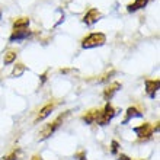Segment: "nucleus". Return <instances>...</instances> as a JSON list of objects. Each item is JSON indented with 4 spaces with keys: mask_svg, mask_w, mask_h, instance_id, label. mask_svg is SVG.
Listing matches in <instances>:
<instances>
[{
    "mask_svg": "<svg viewBox=\"0 0 160 160\" xmlns=\"http://www.w3.org/2000/svg\"><path fill=\"white\" fill-rule=\"evenodd\" d=\"M54 108H55V105L52 103V102H50V103H47L45 106H42L41 111H39L38 115H37V118H35V124H38V122L44 121L45 118H48V117L51 115V112L54 111Z\"/></svg>",
    "mask_w": 160,
    "mask_h": 160,
    "instance_id": "7",
    "label": "nucleus"
},
{
    "mask_svg": "<svg viewBox=\"0 0 160 160\" xmlns=\"http://www.w3.org/2000/svg\"><path fill=\"white\" fill-rule=\"evenodd\" d=\"M141 117H143V112H140L138 108H135V106H130V108L125 111V118H124L122 124L125 125V124H128L132 118H141Z\"/></svg>",
    "mask_w": 160,
    "mask_h": 160,
    "instance_id": "9",
    "label": "nucleus"
},
{
    "mask_svg": "<svg viewBox=\"0 0 160 160\" xmlns=\"http://www.w3.org/2000/svg\"><path fill=\"white\" fill-rule=\"evenodd\" d=\"M137 160H144V159H137Z\"/></svg>",
    "mask_w": 160,
    "mask_h": 160,
    "instance_id": "23",
    "label": "nucleus"
},
{
    "mask_svg": "<svg viewBox=\"0 0 160 160\" xmlns=\"http://www.w3.org/2000/svg\"><path fill=\"white\" fill-rule=\"evenodd\" d=\"M31 160H44V159H42V157L39 156V154H35V156L31 157Z\"/></svg>",
    "mask_w": 160,
    "mask_h": 160,
    "instance_id": "21",
    "label": "nucleus"
},
{
    "mask_svg": "<svg viewBox=\"0 0 160 160\" xmlns=\"http://www.w3.org/2000/svg\"><path fill=\"white\" fill-rule=\"evenodd\" d=\"M45 80H47V73H44V74H41V82L44 83Z\"/></svg>",
    "mask_w": 160,
    "mask_h": 160,
    "instance_id": "22",
    "label": "nucleus"
},
{
    "mask_svg": "<svg viewBox=\"0 0 160 160\" xmlns=\"http://www.w3.org/2000/svg\"><path fill=\"white\" fill-rule=\"evenodd\" d=\"M134 132L137 134V137L140 140H148L152 138V135L154 134L152 124H148V122H144V124H141L138 127H134Z\"/></svg>",
    "mask_w": 160,
    "mask_h": 160,
    "instance_id": "4",
    "label": "nucleus"
},
{
    "mask_svg": "<svg viewBox=\"0 0 160 160\" xmlns=\"http://www.w3.org/2000/svg\"><path fill=\"white\" fill-rule=\"evenodd\" d=\"M29 26V19L28 18H19L16 21L13 22V31L18 29H26Z\"/></svg>",
    "mask_w": 160,
    "mask_h": 160,
    "instance_id": "12",
    "label": "nucleus"
},
{
    "mask_svg": "<svg viewBox=\"0 0 160 160\" xmlns=\"http://www.w3.org/2000/svg\"><path fill=\"white\" fill-rule=\"evenodd\" d=\"M74 157H76L77 160H86V152H83V150H82V152L76 153V154H74Z\"/></svg>",
    "mask_w": 160,
    "mask_h": 160,
    "instance_id": "19",
    "label": "nucleus"
},
{
    "mask_svg": "<svg viewBox=\"0 0 160 160\" xmlns=\"http://www.w3.org/2000/svg\"><path fill=\"white\" fill-rule=\"evenodd\" d=\"M25 70H26V67L23 66V64H16L15 68H13V72H12V76L13 77H19Z\"/></svg>",
    "mask_w": 160,
    "mask_h": 160,
    "instance_id": "15",
    "label": "nucleus"
},
{
    "mask_svg": "<svg viewBox=\"0 0 160 160\" xmlns=\"http://www.w3.org/2000/svg\"><path fill=\"white\" fill-rule=\"evenodd\" d=\"M115 115H117L115 108L108 102V103L105 105V108L101 111V115H99V118H98L96 122L99 124V125H108V124L111 122V119L114 118Z\"/></svg>",
    "mask_w": 160,
    "mask_h": 160,
    "instance_id": "3",
    "label": "nucleus"
},
{
    "mask_svg": "<svg viewBox=\"0 0 160 160\" xmlns=\"http://www.w3.org/2000/svg\"><path fill=\"white\" fill-rule=\"evenodd\" d=\"M18 153H19V150H15V152L9 153V154H6V156L2 157V160H18L19 157H18Z\"/></svg>",
    "mask_w": 160,
    "mask_h": 160,
    "instance_id": "16",
    "label": "nucleus"
},
{
    "mask_svg": "<svg viewBox=\"0 0 160 160\" xmlns=\"http://www.w3.org/2000/svg\"><path fill=\"white\" fill-rule=\"evenodd\" d=\"M147 3H148V0H135L134 3H131L127 6V12L132 13V12H135V10H138V9L144 8Z\"/></svg>",
    "mask_w": 160,
    "mask_h": 160,
    "instance_id": "13",
    "label": "nucleus"
},
{
    "mask_svg": "<svg viewBox=\"0 0 160 160\" xmlns=\"http://www.w3.org/2000/svg\"><path fill=\"white\" fill-rule=\"evenodd\" d=\"M99 115H101V111H99V109H90L89 112H86V114L82 117V119H83L84 124L92 125V124H95V122L98 121Z\"/></svg>",
    "mask_w": 160,
    "mask_h": 160,
    "instance_id": "10",
    "label": "nucleus"
},
{
    "mask_svg": "<svg viewBox=\"0 0 160 160\" xmlns=\"http://www.w3.org/2000/svg\"><path fill=\"white\" fill-rule=\"evenodd\" d=\"M99 19H101V12H99L96 8L89 9L88 13L83 16V22L86 25H95Z\"/></svg>",
    "mask_w": 160,
    "mask_h": 160,
    "instance_id": "5",
    "label": "nucleus"
},
{
    "mask_svg": "<svg viewBox=\"0 0 160 160\" xmlns=\"http://www.w3.org/2000/svg\"><path fill=\"white\" fill-rule=\"evenodd\" d=\"M68 115H70V111H67V112H64V114H61L58 117V118L55 119V121H52V122H50V124H47L44 128H42V131L39 132V141H44V140H47V138H50L51 135L54 134L55 131L58 130V127H60V124H61V121H64V119L67 118Z\"/></svg>",
    "mask_w": 160,
    "mask_h": 160,
    "instance_id": "1",
    "label": "nucleus"
},
{
    "mask_svg": "<svg viewBox=\"0 0 160 160\" xmlns=\"http://www.w3.org/2000/svg\"><path fill=\"white\" fill-rule=\"evenodd\" d=\"M29 31L26 29H18V31H13L12 35H10V42H15V41H22V39H25L29 37Z\"/></svg>",
    "mask_w": 160,
    "mask_h": 160,
    "instance_id": "11",
    "label": "nucleus"
},
{
    "mask_svg": "<svg viewBox=\"0 0 160 160\" xmlns=\"http://www.w3.org/2000/svg\"><path fill=\"white\" fill-rule=\"evenodd\" d=\"M15 60H16V52H13V51H9V52H6V54H4L3 63H4V66H9V64H12Z\"/></svg>",
    "mask_w": 160,
    "mask_h": 160,
    "instance_id": "14",
    "label": "nucleus"
},
{
    "mask_svg": "<svg viewBox=\"0 0 160 160\" xmlns=\"http://www.w3.org/2000/svg\"><path fill=\"white\" fill-rule=\"evenodd\" d=\"M159 86H160L159 79H156V80H146V92H147V95L152 98V99L156 98V93H157V90H159Z\"/></svg>",
    "mask_w": 160,
    "mask_h": 160,
    "instance_id": "8",
    "label": "nucleus"
},
{
    "mask_svg": "<svg viewBox=\"0 0 160 160\" xmlns=\"http://www.w3.org/2000/svg\"><path fill=\"white\" fill-rule=\"evenodd\" d=\"M114 74H115V72H114V70H111L109 73L103 74V76H102V79L99 80V82H101V83H106V82H108V80L111 79V76H114Z\"/></svg>",
    "mask_w": 160,
    "mask_h": 160,
    "instance_id": "18",
    "label": "nucleus"
},
{
    "mask_svg": "<svg viewBox=\"0 0 160 160\" xmlns=\"http://www.w3.org/2000/svg\"><path fill=\"white\" fill-rule=\"evenodd\" d=\"M117 160H132V159H131V157H128L127 154H119Z\"/></svg>",
    "mask_w": 160,
    "mask_h": 160,
    "instance_id": "20",
    "label": "nucleus"
},
{
    "mask_svg": "<svg viewBox=\"0 0 160 160\" xmlns=\"http://www.w3.org/2000/svg\"><path fill=\"white\" fill-rule=\"evenodd\" d=\"M118 150H119V143L117 140H112V141H111V153H112V154H117Z\"/></svg>",
    "mask_w": 160,
    "mask_h": 160,
    "instance_id": "17",
    "label": "nucleus"
},
{
    "mask_svg": "<svg viewBox=\"0 0 160 160\" xmlns=\"http://www.w3.org/2000/svg\"><path fill=\"white\" fill-rule=\"evenodd\" d=\"M119 89H121V83H119V82H114V83L108 84L105 88V90H103V99H105L106 102H109Z\"/></svg>",
    "mask_w": 160,
    "mask_h": 160,
    "instance_id": "6",
    "label": "nucleus"
},
{
    "mask_svg": "<svg viewBox=\"0 0 160 160\" xmlns=\"http://www.w3.org/2000/svg\"><path fill=\"white\" fill-rule=\"evenodd\" d=\"M105 42H106L105 34H102V32H92V34H89L88 37H84L82 39V47L84 50H89V48L103 45Z\"/></svg>",
    "mask_w": 160,
    "mask_h": 160,
    "instance_id": "2",
    "label": "nucleus"
}]
</instances>
